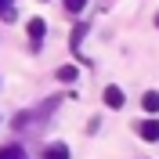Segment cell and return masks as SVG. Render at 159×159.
Wrapping results in <instances>:
<instances>
[{"label":"cell","mask_w":159,"mask_h":159,"mask_svg":"<svg viewBox=\"0 0 159 159\" xmlns=\"http://www.w3.org/2000/svg\"><path fill=\"white\" fill-rule=\"evenodd\" d=\"M138 134L145 141H159V119H141V123H138Z\"/></svg>","instance_id":"obj_1"},{"label":"cell","mask_w":159,"mask_h":159,"mask_svg":"<svg viewBox=\"0 0 159 159\" xmlns=\"http://www.w3.org/2000/svg\"><path fill=\"white\" fill-rule=\"evenodd\" d=\"M25 33H29L33 47H40V40H43V33H47V25H43V18H29V25H25Z\"/></svg>","instance_id":"obj_2"},{"label":"cell","mask_w":159,"mask_h":159,"mask_svg":"<svg viewBox=\"0 0 159 159\" xmlns=\"http://www.w3.org/2000/svg\"><path fill=\"white\" fill-rule=\"evenodd\" d=\"M43 159H69V145L65 141H51L43 148Z\"/></svg>","instance_id":"obj_3"},{"label":"cell","mask_w":159,"mask_h":159,"mask_svg":"<svg viewBox=\"0 0 159 159\" xmlns=\"http://www.w3.org/2000/svg\"><path fill=\"white\" fill-rule=\"evenodd\" d=\"M123 90L119 87H105V105H109V109H123Z\"/></svg>","instance_id":"obj_4"},{"label":"cell","mask_w":159,"mask_h":159,"mask_svg":"<svg viewBox=\"0 0 159 159\" xmlns=\"http://www.w3.org/2000/svg\"><path fill=\"white\" fill-rule=\"evenodd\" d=\"M141 109H145V112H159V94H156V90H145V98H141Z\"/></svg>","instance_id":"obj_5"},{"label":"cell","mask_w":159,"mask_h":159,"mask_svg":"<svg viewBox=\"0 0 159 159\" xmlns=\"http://www.w3.org/2000/svg\"><path fill=\"white\" fill-rule=\"evenodd\" d=\"M83 36H87V25L80 22L76 29H72V36H69V47H72V51H80V43H83Z\"/></svg>","instance_id":"obj_6"},{"label":"cell","mask_w":159,"mask_h":159,"mask_svg":"<svg viewBox=\"0 0 159 159\" xmlns=\"http://www.w3.org/2000/svg\"><path fill=\"white\" fill-rule=\"evenodd\" d=\"M0 159H25V152H22V145H4Z\"/></svg>","instance_id":"obj_7"},{"label":"cell","mask_w":159,"mask_h":159,"mask_svg":"<svg viewBox=\"0 0 159 159\" xmlns=\"http://www.w3.org/2000/svg\"><path fill=\"white\" fill-rule=\"evenodd\" d=\"M54 76H58L61 83H72V80H76V65H61V69L54 72Z\"/></svg>","instance_id":"obj_8"},{"label":"cell","mask_w":159,"mask_h":159,"mask_svg":"<svg viewBox=\"0 0 159 159\" xmlns=\"http://www.w3.org/2000/svg\"><path fill=\"white\" fill-rule=\"evenodd\" d=\"M83 7H87V0H65V11H72V15L83 11Z\"/></svg>","instance_id":"obj_9"},{"label":"cell","mask_w":159,"mask_h":159,"mask_svg":"<svg viewBox=\"0 0 159 159\" xmlns=\"http://www.w3.org/2000/svg\"><path fill=\"white\" fill-rule=\"evenodd\" d=\"M0 15H4V18H11V15H15V11H11V0H0Z\"/></svg>","instance_id":"obj_10"},{"label":"cell","mask_w":159,"mask_h":159,"mask_svg":"<svg viewBox=\"0 0 159 159\" xmlns=\"http://www.w3.org/2000/svg\"><path fill=\"white\" fill-rule=\"evenodd\" d=\"M156 25H159V15H156Z\"/></svg>","instance_id":"obj_11"}]
</instances>
